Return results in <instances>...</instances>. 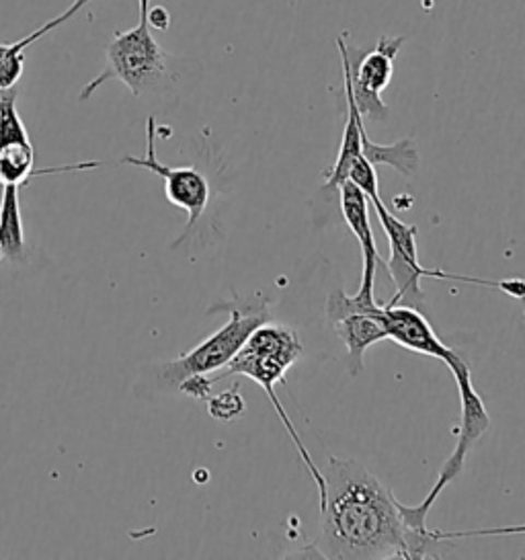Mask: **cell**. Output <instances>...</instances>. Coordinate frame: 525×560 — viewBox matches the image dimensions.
I'll list each match as a JSON object with an SVG mask.
<instances>
[{
  "instance_id": "6da1fadb",
  "label": "cell",
  "mask_w": 525,
  "mask_h": 560,
  "mask_svg": "<svg viewBox=\"0 0 525 560\" xmlns=\"http://www.w3.org/2000/svg\"><path fill=\"white\" fill-rule=\"evenodd\" d=\"M320 505V534L314 542L320 559H427L440 540L417 536L400 515L398 499L358 460L330 456Z\"/></svg>"
},
{
  "instance_id": "7a4b0ae2",
  "label": "cell",
  "mask_w": 525,
  "mask_h": 560,
  "mask_svg": "<svg viewBox=\"0 0 525 560\" xmlns=\"http://www.w3.org/2000/svg\"><path fill=\"white\" fill-rule=\"evenodd\" d=\"M302 343L298 339V332L288 325H278V323H265L259 329L255 330L245 347L232 358V362L215 372L212 380L213 384L220 378H229V376H246V378L255 380L267 398L271 400L273 409L278 412L283 428L288 431V435L292 438L295 450L300 454V458L304 462L306 470L311 472L312 480L318 487V499L325 494V477L323 470L312 460L311 452L306 450L304 442L300 440L298 431H295L294 421L290 419V415L285 412V407L279 402L276 395V386L283 382L285 372L294 365L300 355H302Z\"/></svg>"
},
{
  "instance_id": "3957f363",
  "label": "cell",
  "mask_w": 525,
  "mask_h": 560,
  "mask_svg": "<svg viewBox=\"0 0 525 560\" xmlns=\"http://www.w3.org/2000/svg\"><path fill=\"white\" fill-rule=\"evenodd\" d=\"M213 311H229V323L191 351L159 368V378L166 386H179L189 376H208L224 370L232 362V358L245 347L248 337L271 320V302L262 294L234 296L229 302L215 304L210 313Z\"/></svg>"
},
{
  "instance_id": "277c9868",
  "label": "cell",
  "mask_w": 525,
  "mask_h": 560,
  "mask_svg": "<svg viewBox=\"0 0 525 560\" xmlns=\"http://www.w3.org/2000/svg\"><path fill=\"white\" fill-rule=\"evenodd\" d=\"M370 201L374 203L377 220H380L382 229L388 236V243H390V259L386 264V269H388V276L396 285V294L388 302L390 306L405 304V306L417 308L423 302L421 280H425V278L475 283L480 288L499 290V292H503V294L511 298H525V280H478V278L462 276V273H447L442 269H425L423 265L419 264V255H417V232H419L417 226L398 220L386 208V203L382 201V196H374V198H370Z\"/></svg>"
},
{
  "instance_id": "5b68a950",
  "label": "cell",
  "mask_w": 525,
  "mask_h": 560,
  "mask_svg": "<svg viewBox=\"0 0 525 560\" xmlns=\"http://www.w3.org/2000/svg\"><path fill=\"white\" fill-rule=\"evenodd\" d=\"M140 19L138 25L128 32L114 35L112 44L107 46V62L91 83L82 86L79 100L89 101L98 89L109 81H119L126 84L131 95L140 97L159 89L168 77V54L159 46V42L150 34L148 23V9L150 0H138Z\"/></svg>"
},
{
  "instance_id": "8992f818",
  "label": "cell",
  "mask_w": 525,
  "mask_h": 560,
  "mask_svg": "<svg viewBox=\"0 0 525 560\" xmlns=\"http://www.w3.org/2000/svg\"><path fill=\"white\" fill-rule=\"evenodd\" d=\"M452 374H454L459 393V429L456 447L450 454V458L443 462L442 470L438 475L433 489L429 491V494L419 505L409 508V505L398 503L400 515L405 520V526L409 527L412 534H419V536H423V534L429 536L431 534V529L427 527L429 511L433 510V505L440 499L443 489L462 475L472 445L491 428V417H489V412L485 409L482 398L478 396L475 386H472L470 365L462 362L452 370Z\"/></svg>"
},
{
  "instance_id": "52a82bcc",
  "label": "cell",
  "mask_w": 525,
  "mask_h": 560,
  "mask_svg": "<svg viewBox=\"0 0 525 560\" xmlns=\"http://www.w3.org/2000/svg\"><path fill=\"white\" fill-rule=\"evenodd\" d=\"M405 42L402 35H380L372 50H360L349 44L347 37L351 95L363 121H384L390 114L388 105L382 101V91L393 81L394 62Z\"/></svg>"
},
{
  "instance_id": "ba28073f",
  "label": "cell",
  "mask_w": 525,
  "mask_h": 560,
  "mask_svg": "<svg viewBox=\"0 0 525 560\" xmlns=\"http://www.w3.org/2000/svg\"><path fill=\"white\" fill-rule=\"evenodd\" d=\"M156 119L150 116L147 119V156H124L121 165L140 166L147 168L150 173L159 175L164 182V196L166 199L177 206L180 210H185L187 214V224L185 232L175 245L183 243L187 238V234L194 231L199 218L206 212L208 203H210V183L206 179V175L201 171H197L196 166H166L159 161L156 156Z\"/></svg>"
},
{
  "instance_id": "9c48e42d",
  "label": "cell",
  "mask_w": 525,
  "mask_h": 560,
  "mask_svg": "<svg viewBox=\"0 0 525 560\" xmlns=\"http://www.w3.org/2000/svg\"><path fill=\"white\" fill-rule=\"evenodd\" d=\"M365 314L376 318L386 332V339H390L396 346L405 347L427 358H435L445 363L450 370H454L456 365L464 362L452 347L443 346L442 339L435 335L425 316L412 306H405V304L390 306V304L374 302Z\"/></svg>"
},
{
  "instance_id": "30bf717a",
  "label": "cell",
  "mask_w": 525,
  "mask_h": 560,
  "mask_svg": "<svg viewBox=\"0 0 525 560\" xmlns=\"http://www.w3.org/2000/svg\"><path fill=\"white\" fill-rule=\"evenodd\" d=\"M337 194H339L345 222H347L349 231L353 232V236L358 238L361 247V283L358 292L374 294L376 269L380 265L386 269V261L377 253L376 238H374L372 224H370V210H368L370 199L365 198V194L361 191L360 187L351 182H345Z\"/></svg>"
},
{
  "instance_id": "8fae6325",
  "label": "cell",
  "mask_w": 525,
  "mask_h": 560,
  "mask_svg": "<svg viewBox=\"0 0 525 560\" xmlns=\"http://www.w3.org/2000/svg\"><path fill=\"white\" fill-rule=\"evenodd\" d=\"M98 161L77 163V165L58 166V168H35V149L33 142H9L0 147V185H25L32 177L39 175H58V173H77L86 168H97Z\"/></svg>"
},
{
  "instance_id": "7c38bea8",
  "label": "cell",
  "mask_w": 525,
  "mask_h": 560,
  "mask_svg": "<svg viewBox=\"0 0 525 560\" xmlns=\"http://www.w3.org/2000/svg\"><path fill=\"white\" fill-rule=\"evenodd\" d=\"M332 330L343 341L349 353V372L353 376L361 374L363 370V355L377 341L386 339V332L374 316L365 313H347L332 320Z\"/></svg>"
},
{
  "instance_id": "4fadbf2b",
  "label": "cell",
  "mask_w": 525,
  "mask_h": 560,
  "mask_svg": "<svg viewBox=\"0 0 525 560\" xmlns=\"http://www.w3.org/2000/svg\"><path fill=\"white\" fill-rule=\"evenodd\" d=\"M0 247L4 250V259L21 261L27 243H25V229L21 218V203H19V187L16 185H2V199H0Z\"/></svg>"
},
{
  "instance_id": "5bb4252c",
  "label": "cell",
  "mask_w": 525,
  "mask_h": 560,
  "mask_svg": "<svg viewBox=\"0 0 525 560\" xmlns=\"http://www.w3.org/2000/svg\"><path fill=\"white\" fill-rule=\"evenodd\" d=\"M361 154L372 163V165H388L396 173L412 177L419 171V149L412 138H402L394 144H376L370 140L368 132H361Z\"/></svg>"
},
{
  "instance_id": "9a60e30c",
  "label": "cell",
  "mask_w": 525,
  "mask_h": 560,
  "mask_svg": "<svg viewBox=\"0 0 525 560\" xmlns=\"http://www.w3.org/2000/svg\"><path fill=\"white\" fill-rule=\"evenodd\" d=\"M65 21L58 18L51 19L46 25H42L39 30H35L33 34L25 35L23 39L13 42V44H0V91L4 89H13L19 83V79L23 77V68H25V50L35 44L37 39H42L49 32L58 30Z\"/></svg>"
},
{
  "instance_id": "2e32d148",
  "label": "cell",
  "mask_w": 525,
  "mask_h": 560,
  "mask_svg": "<svg viewBox=\"0 0 525 560\" xmlns=\"http://www.w3.org/2000/svg\"><path fill=\"white\" fill-rule=\"evenodd\" d=\"M16 100H19V93H16L15 86L0 91V147L9 144V142H30L32 140L23 119L19 116Z\"/></svg>"
},
{
  "instance_id": "e0dca14e",
  "label": "cell",
  "mask_w": 525,
  "mask_h": 560,
  "mask_svg": "<svg viewBox=\"0 0 525 560\" xmlns=\"http://www.w3.org/2000/svg\"><path fill=\"white\" fill-rule=\"evenodd\" d=\"M206 402H208L210 417H213L215 421H222V423H230V421L243 417L246 409L245 398L241 395V384L238 382L232 384L229 390L210 396Z\"/></svg>"
},
{
  "instance_id": "ac0fdd59",
  "label": "cell",
  "mask_w": 525,
  "mask_h": 560,
  "mask_svg": "<svg viewBox=\"0 0 525 560\" xmlns=\"http://www.w3.org/2000/svg\"><path fill=\"white\" fill-rule=\"evenodd\" d=\"M347 182L358 185L368 199L380 196L376 166L372 165L363 154H360V156L353 161V165L349 168V179H347Z\"/></svg>"
},
{
  "instance_id": "d6986e66",
  "label": "cell",
  "mask_w": 525,
  "mask_h": 560,
  "mask_svg": "<svg viewBox=\"0 0 525 560\" xmlns=\"http://www.w3.org/2000/svg\"><path fill=\"white\" fill-rule=\"evenodd\" d=\"M525 534V524L509 527H482V529H466V532H435V538L440 542L462 540V538H480V536H513Z\"/></svg>"
},
{
  "instance_id": "ffe728a7",
  "label": "cell",
  "mask_w": 525,
  "mask_h": 560,
  "mask_svg": "<svg viewBox=\"0 0 525 560\" xmlns=\"http://www.w3.org/2000/svg\"><path fill=\"white\" fill-rule=\"evenodd\" d=\"M212 380L203 376V374H197V376L183 380L177 388L183 395L191 396L197 400H208L212 396Z\"/></svg>"
},
{
  "instance_id": "44dd1931",
  "label": "cell",
  "mask_w": 525,
  "mask_h": 560,
  "mask_svg": "<svg viewBox=\"0 0 525 560\" xmlns=\"http://www.w3.org/2000/svg\"><path fill=\"white\" fill-rule=\"evenodd\" d=\"M148 23H150V27L166 32L171 25V15L164 7H154V9H148Z\"/></svg>"
},
{
  "instance_id": "7402d4cb",
  "label": "cell",
  "mask_w": 525,
  "mask_h": 560,
  "mask_svg": "<svg viewBox=\"0 0 525 560\" xmlns=\"http://www.w3.org/2000/svg\"><path fill=\"white\" fill-rule=\"evenodd\" d=\"M89 2H93V0H74V2H72V7H70L66 13H62L60 19H62L65 23L66 21H70V19L74 18V15L81 11L82 7H86Z\"/></svg>"
},
{
  "instance_id": "603a6c76",
  "label": "cell",
  "mask_w": 525,
  "mask_h": 560,
  "mask_svg": "<svg viewBox=\"0 0 525 560\" xmlns=\"http://www.w3.org/2000/svg\"><path fill=\"white\" fill-rule=\"evenodd\" d=\"M4 259V250H2V247H0V261Z\"/></svg>"
}]
</instances>
